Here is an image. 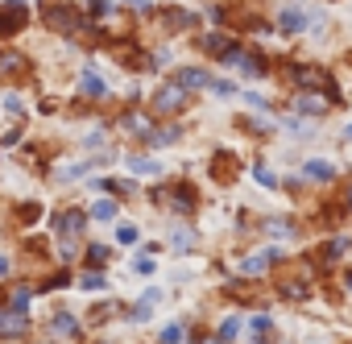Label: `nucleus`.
<instances>
[{"instance_id": "27", "label": "nucleus", "mask_w": 352, "mask_h": 344, "mask_svg": "<svg viewBox=\"0 0 352 344\" xmlns=\"http://www.w3.org/2000/svg\"><path fill=\"white\" fill-rule=\"evenodd\" d=\"M116 241H120V245H133V241H137V228H133V224H120Z\"/></svg>"}, {"instance_id": "1", "label": "nucleus", "mask_w": 352, "mask_h": 344, "mask_svg": "<svg viewBox=\"0 0 352 344\" xmlns=\"http://www.w3.org/2000/svg\"><path fill=\"white\" fill-rule=\"evenodd\" d=\"M42 21H46V25H54V30H67V34L83 25V21H79L71 9H63V5H46V9H42Z\"/></svg>"}, {"instance_id": "31", "label": "nucleus", "mask_w": 352, "mask_h": 344, "mask_svg": "<svg viewBox=\"0 0 352 344\" xmlns=\"http://www.w3.org/2000/svg\"><path fill=\"white\" fill-rule=\"evenodd\" d=\"M83 290H104V278L100 274H83Z\"/></svg>"}, {"instance_id": "28", "label": "nucleus", "mask_w": 352, "mask_h": 344, "mask_svg": "<svg viewBox=\"0 0 352 344\" xmlns=\"http://www.w3.org/2000/svg\"><path fill=\"white\" fill-rule=\"evenodd\" d=\"M249 327H253L257 336H265V332H270V315H253V319H249Z\"/></svg>"}, {"instance_id": "14", "label": "nucleus", "mask_w": 352, "mask_h": 344, "mask_svg": "<svg viewBox=\"0 0 352 344\" xmlns=\"http://www.w3.org/2000/svg\"><path fill=\"white\" fill-rule=\"evenodd\" d=\"M58 228H63V237H75L83 228V212H63L58 216Z\"/></svg>"}, {"instance_id": "17", "label": "nucleus", "mask_w": 352, "mask_h": 344, "mask_svg": "<svg viewBox=\"0 0 352 344\" xmlns=\"http://www.w3.org/2000/svg\"><path fill=\"white\" fill-rule=\"evenodd\" d=\"M100 162H104V158H87V162H79V166H67V170H63V179H83L87 170H96Z\"/></svg>"}, {"instance_id": "26", "label": "nucleus", "mask_w": 352, "mask_h": 344, "mask_svg": "<svg viewBox=\"0 0 352 344\" xmlns=\"http://www.w3.org/2000/svg\"><path fill=\"white\" fill-rule=\"evenodd\" d=\"M179 340H183V327H174V323L162 327V344H179Z\"/></svg>"}, {"instance_id": "19", "label": "nucleus", "mask_w": 352, "mask_h": 344, "mask_svg": "<svg viewBox=\"0 0 352 344\" xmlns=\"http://www.w3.org/2000/svg\"><path fill=\"white\" fill-rule=\"evenodd\" d=\"M54 332H58V336H75V332H79L75 315H54Z\"/></svg>"}, {"instance_id": "41", "label": "nucleus", "mask_w": 352, "mask_h": 344, "mask_svg": "<svg viewBox=\"0 0 352 344\" xmlns=\"http://www.w3.org/2000/svg\"><path fill=\"white\" fill-rule=\"evenodd\" d=\"M348 137H352V129H348Z\"/></svg>"}, {"instance_id": "34", "label": "nucleus", "mask_w": 352, "mask_h": 344, "mask_svg": "<svg viewBox=\"0 0 352 344\" xmlns=\"http://www.w3.org/2000/svg\"><path fill=\"white\" fill-rule=\"evenodd\" d=\"M133 319H137V323L149 319V303H137V307H133Z\"/></svg>"}, {"instance_id": "13", "label": "nucleus", "mask_w": 352, "mask_h": 344, "mask_svg": "<svg viewBox=\"0 0 352 344\" xmlns=\"http://www.w3.org/2000/svg\"><path fill=\"white\" fill-rule=\"evenodd\" d=\"M170 208L191 212V208H195V195H191V187H174V191H170Z\"/></svg>"}, {"instance_id": "25", "label": "nucleus", "mask_w": 352, "mask_h": 344, "mask_svg": "<svg viewBox=\"0 0 352 344\" xmlns=\"http://www.w3.org/2000/svg\"><path fill=\"white\" fill-rule=\"evenodd\" d=\"M9 303H13V311H25V303H30V290H25V286H17Z\"/></svg>"}, {"instance_id": "2", "label": "nucleus", "mask_w": 352, "mask_h": 344, "mask_svg": "<svg viewBox=\"0 0 352 344\" xmlns=\"http://www.w3.org/2000/svg\"><path fill=\"white\" fill-rule=\"evenodd\" d=\"M294 79H298V87L331 92V75H327V71H319V67H294Z\"/></svg>"}, {"instance_id": "33", "label": "nucleus", "mask_w": 352, "mask_h": 344, "mask_svg": "<svg viewBox=\"0 0 352 344\" xmlns=\"http://www.w3.org/2000/svg\"><path fill=\"white\" fill-rule=\"evenodd\" d=\"M270 233H274V237H290V224H286V220H270Z\"/></svg>"}, {"instance_id": "36", "label": "nucleus", "mask_w": 352, "mask_h": 344, "mask_svg": "<svg viewBox=\"0 0 352 344\" xmlns=\"http://www.w3.org/2000/svg\"><path fill=\"white\" fill-rule=\"evenodd\" d=\"M91 13H108V0H91Z\"/></svg>"}, {"instance_id": "35", "label": "nucleus", "mask_w": 352, "mask_h": 344, "mask_svg": "<svg viewBox=\"0 0 352 344\" xmlns=\"http://www.w3.org/2000/svg\"><path fill=\"white\" fill-rule=\"evenodd\" d=\"M9 270H13V261H9V257H5V253H0V278H5V274H9Z\"/></svg>"}, {"instance_id": "10", "label": "nucleus", "mask_w": 352, "mask_h": 344, "mask_svg": "<svg viewBox=\"0 0 352 344\" xmlns=\"http://www.w3.org/2000/svg\"><path fill=\"white\" fill-rule=\"evenodd\" d=\"M302 170H307V179H319V183H331V179H336V170H331L327 162H319V158H311Z\"/></svg>"}, {"instance_id": "20", "label": "nucleus", "mask_w": 352, "mask_h": 344, "mask_svg": "<svg viewBox=\"0 0 352 344\" xmlns=\"http://www.w3.org/2000/svg\"><path fill=\"white\" fill-rule=\"evenodd\" d=\"M170 245H174V249H183V253H187V249L195 245V233H191V228H179V233H174V237H170Z\"/></svg>"}, {"instance_id": "5", "label": "nucleus", "mask_w": 352, "mask_h": 344, "mask_svg": "<svg viewBox=\"0 0 352 344\" xmlns=\"http://www.w3.org/2000/svg\"><path fill=\"white\" fill-rule=\"evenodd\" d=\"M216 79L204 71V67H187V71H179V87H212Z\"/></svg>"}, {"instance_id": "21", "label": "nucleus", "mask_w": 352, "mask_h": 344, "mask_svg": "<svg viewBox=\"0 0 352 344\" xmlns=\"http://www.w3.org/2000/svg\"><path fill=\"white\" fill-rule=\"evenodd\" d=\"M220 336H224V340H236V336H241V319H236V315H228V319L220 323Z\"/></svg>"}, {"instance_id": "6", "label": "nucleus", "mask_w": 352, "mask_h": 344, "mask_svg": "<svg viewBox=\"0 0 352 344\" xmlns=\"http://www.w3.org/2000/svg\"><path fill=\"white\" fill-rule=\"evenodd\" d=\"M83 96H91V100H104L108 96V83L96 75V67H83Z\"/></svg>"}, {"instance_id": "40", "label": "nucleus", "mask_w": 352, "mask_h": 344, "mask_svg": "<svg viewBox=\"0 0 352 344\" xmlns=\"http://www.w3.org/2000/svg\"><path fill=\"white\" fill-rule=\"evenodd\" d=\"M348 208H352V187H348Z\"/></svg>"}, {"instance_id": "7", "label": "nucleus", "mask_w": 352, "mask_h": 344, "mask_svg": "<svg viewBox=\"0 0 352 344\" xmlns=\"http://www.w3.org/2000/svg\"><path fill=\"white\" fill-rule=\"evenodd\" d=\"M17 75H25V58L5 50V54H0V79H17Z\"/></svg>"}, {"instance_id": "38", "label": "nucleus", "mask_w": 352, "mask_h": 344, "mask_svg": "<svg viewBox=\"0 0 352 344\" xmlns=\"http://www.w3.org/2000/svg\"><path fill=\"white\" fill-rule=\"evenodd\" d=\"M344 286H348V290H352V270H348V278H344Z\"/></svg>"}, {"instance_id": "12", "label": "nucleus", "mask_w": 352, "mask_h": 344, "mask_svg": "<svg viewBox=\"0 0 352 344\" xmlns=\"http://www.w3.org/2000/svg\"><path fill=\"white\" fill-rule=\"evenodd\" d=\"M270 257H274V253H253V257H245V261H241V274H249V278H253V274H265Z\"/></svg>"}, {"instance_id": "9", "label": "nucleus", "mask_w": 352, "mask_h": 344, "mask_svg": "<svg viewBox=\"0 0 352 344\" xmlns=\"http://www.w3.org/2000/svg\"><path fill=\"white\" fill-rule=\"evenodd\" d=\"M294 112H327V100H323V96L302 92V96H294Z\"/></svg>"}, {"instance_id": "24", "label": "nucleus", "mask_w": 352, "mask_h": 344, "mask_svg": "<svg viewBox=\"0 0 352 344\" xmlns=\"http://www.w3.org/2000/svg\"><path fill=\"white\" fill-rule=\"evenodd\" d=\"M124 125H129L133 133H149V120H145V116H133V112H129V116H124Z\"/></svg>"}, {"instance_id": "30", "label": "nucleus", "mask_w": 352, "mask_h": 344, "mask_svg": "<svg viewBox=\"0 0 352 344\" xmlns=\"http://www.w3.org/2000/svg\"><path fill=\"white\" fill-rule=\"evenodd\" d=\"M87 257H91V266H104V261H108V249H104V245H91Z\"/></svg>"}, {"instance_id": "4", "label": "nucleus", "mask_w": 352, "mask_h": 344, "mask_svg": "<svg viewBox=\"0 0 352 344\" xmlns=\"http://www.w3.org/2000/svg\"><path fill=\"white\" fill-rule=\"evenodd\" d=\"M25 327H30V319H25V311H0V336H25Z\"/></svg>"}, {"instance_id": "11", "label": "nucleus", "mask_w": 352, "mask_h": 344, "mask_svg": "<svg viewBox=\"0 0 352 344\" xmlns=\"http://www.w3.org/2000/svg\"><path fill=\"white\" fill-rule=\"evenodd\" d=\"M199 50H208V54H228L232 46H228L224 34H208V38H199Z\"/></svg>"}, {"instance_id": "3", "label": "nucleus", "mask_w": 352, "mask_h": 344, "mask_svg": "<svg viewBox=\"0 0 352 344\" xmlns=\"http://www.w3.org/2000/svg\"><path fill=\"white\" fill-rule=\"evenodd\" d=\"M183 104H187V92H183V87H162V92L153 96V108H157V112H179Z\"/></svg>"}, {"instance_id": "15", "label": "nucleus", "mask_w": 352, "mask_h": 344, "mask_svg": "<svg viewBox=\"0 0 352 344\" xmlns=\"http://www.w3.org/2000/svg\"><path fill=\"white\" fill-rule=\"evenodd\" d=\"M166 21H170V30H187V25H195V13H187V9H166Z\"/></svg>"}, {"instance_id": "29", "label": "nucleus", "mask_w": 352, "mask_h": 344, "mask_svg": "<svg viewBox=\"0 0 352 344\" xmlns=\"http://www.w3.org/2000/svg\"><path fill=\"white\" fill-rule=\"evenodd\" d=\"M157 145H166V141H179V129H162V133H149Z\"/></svg>"}, {"instance_id": "8", "label": "nucleus", "mask_w": 352, "mask_h": 344, "mask_svg": "<svg viewBox=\"0 0 352 344\" xmlns=\"http://www.w3.org/2000/svg\"><path fill=\"white\" fill-rule=\"evenodd\" d=\"M278 25H282V30H286V34H298V30H302V25H307V13H302V9H294V5H290V9H282V17H278Z\"/></svg>"}, {"instance_id": "18", "label": "nucleus", "mask_w": 352, "mask_h": 344, "mask_svg": "<svg viewBox=\"0 0 352 344\" xmlns=\"http://www.w3.org/2000/svg\"><path fill=\"white\" fill-rule=\"evenodd\" d=\"M116 216V200H96L91 204V220H112Z\"/></svg>"}, {"instance_id": "23", "label": "nucleus", "mask_w": 352, "mask_h": 344, "mask_svg": "<svg viewBox=\"0 0 352 344\" xmlns=\"http://www.w3.org/2000/svg\"><path fill=\"white\" fill-rule=\"evenodd\" d=\"M100 187H104V191H112V195H133V191H137L133 183H112V179H108V183H100Z\"/></svg>"}, {"instance_id": "16", "label": "nucleus", "mask_w": 352, "mask_h": 344, "mask_svg": "<svg viewBox=\"0 0 352 344\" xmlns=\"http://www.w3.org/2000/svg\"><path fill=\"white\" fill-rule=\"evenodd\" d=\"M129 170H133V175H157V162L153 158H129Z\"/></svg>"}, {"instance_id": "39", "label": "nucleus", "mask_w": 352, "mask_h": 344, "mask_svg": "<svg viewBox=\"0 0 352 344\" xmlns=\"http://www.w3.org/2000/svg\"><path fill=\"white\" fill-rule=\"evenodd\" d=\"M9 5H13V9H17V5H25V0H9Z\"/></svg>"}, {"instance_id": "37", "label": "nucleus", "mask_w": 352, "mask_h": 344, "mask_svg": "<svg viewBox=\"0 0 352 344\" xmlns=\"http://www.w3.org/2000/svg\"><path fill=\"white\" fill-rule=\"evenodd\" d=\"M124 5H133V9H149V0H124Z\"/></svg>"}, {"instance_id": "32", "label": "nucleus", "mask_w": 352, "mask_h": 344, "mask_svg": "<svg viewBox=\"0 0 352 344\" xmlns=\"http://www.w3.org/2000/svg\"><path fill=\"white\" fill-rule=\"evenodd\" d=\"M257 183H261V187H278V179L270 175V170H265V166H257Z\"/></svg>"}, {"instance_id": "22", "label": "nucleus", "mask_w": 352, "mask_h": 344, "mask_svg": "<svg viewBox=\"0 0 352 344\" xmlns=\"http://www.w3.org/2000/svg\"><path fill=\"white\" fill-rule=\"evenodd\" d=\"M21 30V13H5L0 17V34H17Z\"/></svg>"}]
</instances>
